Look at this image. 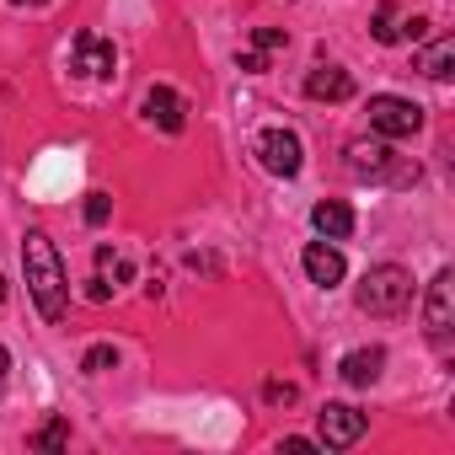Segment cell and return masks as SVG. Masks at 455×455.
<instances>
[{
    "instance_id": "4",
    "label": "cell",
    "mask_w": 455,
    "mask_h": 455,
    "mask_svg": "<svg viewBox=\"0 0 455 455\" xmlns=\"http://www.w3.org/2000/svg\"><path fill=\"white\" fill-rule=\"evenodd\" d=\"M364 428H370V418H364L359 407H348V402H327V407L316 412V444H327V450L359 444Z\"/></svg>"
},
{
    "instance_id": "21",
    "label": "cell",
    "mask_w": 455,
    "mask_h": 455,
    "mask_svg": "<svg viewBox=\"0 0 455 455\" xmlns=\"http://www.w3.org/2000/svg\"><path fill=\"white\" fill-rule=\"evenodd\" d=\"M236 65H242V76H263V70H268V54L247 49V54H236Z\"/></svg>"
},
{
    "instance_id": "14",
    "label": "cell",
    "mask_w": 455,
    "mask_h": 455,
    "mask_svg": "<svg viewBox=\"0 0 455 455\" xmlns=\"http://www.w3.org/2000/svg\"><path fill=\"white\" fill-rule=\"evenodd\" d=\"M412 70H418V76H428V81H450V76H455V44H450V38H439L434 49H423V54L412 60Z\"/></svg>"
},
{
    "instance_id": "12",
    "label": "cell",
    "mask_w": 455,
    "mask_h": 455,
    "mask_svg": "<svg viewBox=\"0 0 455 455\" xmlns=\"http://www.w3.org/2000/svg\"><path fill=\"white\" fill-rule=\"evenodd\" d=\"M391 161H396V156H391L386 140H354V145H348V172H354V177H370V182H375V177L391 172Z\"/></svg>"
},
{
    "instance_id": "7",
    "label": "cell",
    "mask_w": 455,
    "mask_h": 455,
    "mask_svg": "<svg viewBox=\"0 0 455 455\" xmlns=\"http://www.w3.org/2000/svg\"><path fill=\"white\" fill-rule=\"evenodd\" d=\"M70 70H76V76H92V81H108V76L118 70V54H113V44H102L97 33H76Z\"/></svg>"
},
{
    "instance_id": "2",
    "label": "cell",
    "mask_w": 455,
    "mask_h": 455,
    "mask_svg": "<svg viewBox=\"0 0 455 455\" xmlns=\"http://www.w3.org/2000/svg\"><path fill=\"white\" fill-rule=\"evenodd\" d=\"M359 311L364 316H402L412 306V274L396 268V263H375L364 279H359Z\"/></svg>"
},
{
    "instance_id": "13",
    "label": "cell",
    "mask_w": 455,
    "mask_h": 455,
    "mask_svg": "<svg viewBox=\"0 0 455 455\" xmlns=\"http://www.w3.org/2000/svg\"><path fill=\"white\" fill-rule=\"evenodd\" d=\"M380 370H386V348H354V354H343V364H338V375H343L348 386H375Z\"/></svg>"
},
{
    "instance_id": "23",
    "label": "cell",
    "mask_w": 455,
    "mask_h": 455,
    "mask_svg": "<svg viewBox=\"0 0 455 455\" xmlns=\"http://www.w3.org/2000/svg\"><path fill=\"white\" fill-rule=\"evenodd\" d=\"M263 396H268V402H295L300 391H295L290 380H268V386H263Z\"/></svg>"
},
{
    "instance_id": "9",
    "label": "cell",
    "mask_w": 455,
    "mask_h": 455,
    "mask_svg": "<svg viewBox=\"0 0 455 455\" xmlns=\"http://www.w3.org/2000/svg\"><path fill=\"white\" fill-rule=\"evenodd\" d=\"M300 263H306V279L322 284V290H338L343 274H348V263H343V252H338L332 242H311V247L300 252Z\"/></svg>"
},
{
    "instance_id": "5",
    "label": "cell",
    "mask_w": 455,
    "mask_h": 455,
    "mask_svg": "<svg viewBox=\"0 0 455 455\" xmlns=\"http://www.w3.org/2000/svg\"><path fill=\"white\" fill-rule=\"evenodd\" d=\"M258 161H263V172H274V177H300L306 145H300L295 129H263V134H258Z\"/></svg>"
},
{
    "instance_id": "16",
    "label": "cell",
    "mask_w": 455,
    "mask_h": 455,
    "mask_svg": "<svg viewBox=\"0 0 455 455\" xmlns=\"http://www.w3.org/2000/svg\"><path fill=\"white\" fill-rule=\"evenodd\" d=\"M370 33H375V44H396V6H391V0H380V6H375Z\"/></svg>"
},
{
    "instance_id": "17",
    "label": "cell",
    "mask_w": 455,
    "mask_h": 455,
    "mask_svg": "<svg viewBox=\"0 0 455 455\" xmlns=\"http://www.w3.org/2000/svg\"><path fill=\"white\" fill-rule=\"evenodd\" d=\"M113 364H118V348H113V343H97V348H86V359H81L86 375H108Z\"/></svg>"
},
{
    "instance_id": "22",
    "label": "cell",
    "mask_w": 455,
    "mask_h": 455,
    "mask_svg": "<svg viewBox=\"0 0 455 455\" xmlns=\"http://www.w3.org/2000/svg\"><path fill=\"white\" fill-rule=\"evenodd\" d=\"M396 38H412V44H418V38H428V17H407V22L396 28Z\"/></svg>"
},
{
    "instance_id": "24",
    "label": "cell",
    "mask_w": 455,
    "mask_h": 455,
    "mask_svg": "<svg viewBox=\"0 0 455 455\" xmlns=\"http://www.w3.org/2000/svg\"><path fill=\"white\" fill-rule=\"evenodd\" d=\"M86 300H97V306L113 300V284H108V279H92V284H86Z\"/></svg>"
},
{
    "instance_id": "25",
    "label": "cell",
    "mask_w": 455,
    "mask_h": 455,
    "mask_svg": "<svg viewBox=\"0 0 455 455\" xmlns=\"http://www.w3.org/2000/svg\"><path fill=\"white\" fill-rule=\"evenodd\" d=\"M6 370H12V354H6V348H0V375H6Z\"/></svg>"
},
{
    "instance_id": "8",
    "label": "cell",
    "mask_w": 455,
    "mask_h": 455,
    "mask_svg": "<svg viewBox=\"0 0 455 455\" xmlns=\"http://www.w3.org/2000/svg\"><path fill=\"white\" fill-rule=\"evenodd\" d=\"M140 113H145L161 134H182V129H188V102H182L172 86H150L145 102H140Z\"/></svg>"
},
{
    "instance_id": "1",
    "label": "cell",
    "mask_w": 455,
    "mask_h": 455,
    "mask_svg": "<svg viewBox=\"0 0 455 455\" xmlns=\"http://www.w3.org/2000/svg\"><path fill=\"white\" fill-rule=\"evenodd\" d=\"M22 268H28V295H33L38 316L44 322H65V311H70V274H65V263H60V252H54V242L44 231L22 236Z\"/></svg>"
},
{
    "instance_id": "15",
    "label": "cell",
    "mask_w": 455,
    "mask_h": 455,
    "mask_svg": "<svg viewBox=\"0 0 455 455\" xmlns=\"http://www.w3.org/2000/svg\"><path fill=\"white\" fill-rule=\"evenodd\" d=\"M97 279H108L113 290H118V284H129V263H124V252L97 247Z\"/></svg>"
},
{
    "instance_id": "20",
    "label": "cell",
    "mask_w": 455,
    "mask_h": 455,
    "mask_svg": "<svg viewBox=\"0 0 455 455\" xmlns=\"http://www.w3.org/2000/svg\"><path fill=\"white\" fill-rule=\"evenodd\" d=\"M113 214V198L108 193H86V225H108Z\"/></svg>"
},
{
    "instance_id": "19",
    "label": "cell",
    "mask_w": 455,
    "mask_h": 455,
    "mask_svg": "<svg viewBox=\"0 0 455 455\" xmlns=\"http://www.w3.org/2000/svg\"><path fill=\"white\" fill-rule=\"evenodd\" d=\"M284 44H290L284 28H258V33H252V49H258V54H274V49H284Z\"/></svg>"
},
{
    "instance_id": "11",
    "label": "cell",
    "mask_w": 455,
    "mask_h": 455,
    "mask_svg": "<svg viewBox=\"0 0 455 455\" xmlns=\"http://www.w3.org/2000/svg\"><path fill=\"white\" fill-rule=\"evenodd\" d=\"M311 225H316L322 242H348V236H354V209H348L343 198H322V204L311 209Z\"/></svg>"
},
{
    "instance_id": "3",
    "label": "cell",
    "mask_w": 455,
    "mask_h": 455,
    "mask_svg": "<svg viewBox=\"0 0 455 455\" xmlns=\"http://www.w3.org/2000/svg\"><path fill=\"white\" fill-rule=\"evenodd\" d=\"M370 129L380 134V140H407V134H418L423 129V108L412 102V97H391V92H380V97H370Z\"/></svg>"
},
{
    "instance_id": "18",
    "label": "cell",
    "mask_w": 455,
    "mask_h": 455,
    "mask_svg": "<svg viewBox=\"0 0 455 455\" xmlns=\"http://www.w3.org/2000/svg\"><path fill=\"white\" fill-rule=\"evenodd\" d=\"M33 444H38V450H60V444H70V423H65V418L44 423V428L33 434Z\"/></svg>"
},
{
    "instance_id": "10",
    "label": "cell",
    "mask_w": 455,
    "mask_h": 455,
    "mask_svg": "<svg viewBox=\"0 0 455 455\" xmlns=\"http://www.w3.org/2000/svg\"><path fill=\"white\" fill-rule=\"evenodd\" d=\"M306 97L311 102H348L354 97V76L343 65H311L306 70Z\"/></svg>"
},
{
    "instance_id": "6",
    "label": "cell",
    "mask_w": 455,
    "mask_h": 455,
    "mask_svg": "<svg viewBox=\"0 0 455 455\" xmlns=\"http://www.w3.org/2000/svg\"><path fill=\"white\" fill-rule=\"evenodd\" d=\"M423 327H428V338H444V332L455 327V274H450V268H439V274L428 279V295H423Z\"/></svg>"
},
{
    "instance_id": "26",
    "label": "cell",
    "mask_w": 455,
    "mask_h": 455,
    "mask_svg": "<svg viewBox=\"0 0 455 455\" xmlns=\"http://www.w3.org/2000/svg\"><path fill=\"white\" fill-rule=\"evenodd\" d=\"M0 300H6V279H0Z\"/></svg>"
}]
</instances>
